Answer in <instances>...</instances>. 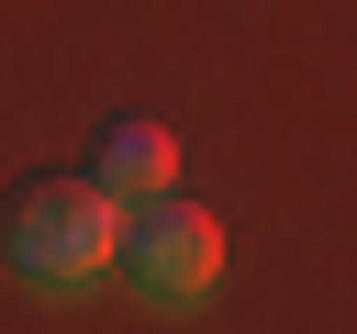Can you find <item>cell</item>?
I'll use <instances>...</instances> for the list:
<instances>
[{
	"label": "cell",
	"mask_w": 357,
	"mask_h": 334,
	"mask_svg": "<svg viewBox=\"0 0 357 334\" xmlns=\"http://www.w3.org/2000/svg\"><path fill=\"white\" fill-rule=\"evenodd\" d=\"M112 234H123V212L89 189V167L78 178H22L11 212H0V245H11V267L33 289H89L112 267Z\"/></svg>",
	"instance_id": "6da1fadb"
},
{
	"label": "cell",
	"mask_w": 357,
	"mask_h": 334,
	"mask_svg": "<svg viewBox=\"0 0 357 334\" xmlns=\"http://www.w3.org/2000/svg\"><path fill=\"white\" fill-rule=\"evenodd\" d=\"M112 267L134 278V301H156V312H190V301H212V278H223V223H212L201 200L156 189V200H134V212H123V234H112Z\"/></svg>",
	"instance_id": "7a4b0ae2"
},
{
	"label": "cell",
	"mask_w": 357,
	"mask_h": 334,
	"mask_svg": "<svg viewBox=\"0 0 357 334\" xmlns=\"http://www.w3.org/2000/svg\"><path fill=\"white\" fill-rule=\"evenodd\" d=\"M167 178H178V134H167L156 111H112L100 145H89V189H100L112 212H134V200H156Z\"/></svg>",
	"instance_id": "3957f363"
}]
</instances>
